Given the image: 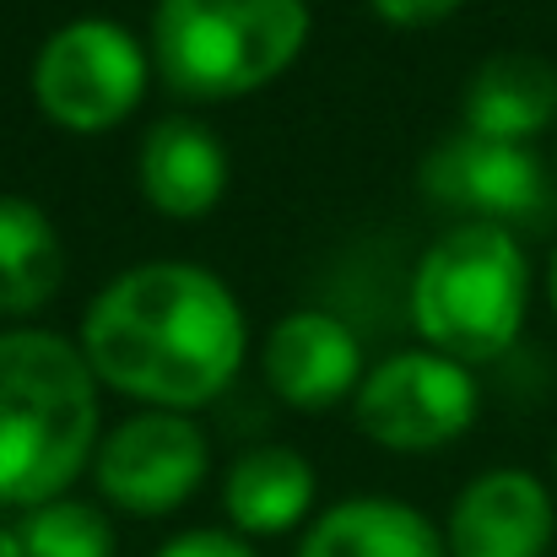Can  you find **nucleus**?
I'll return each mask as SVG.
<instances>
[{"label": "nucleus", "mask_w": 557, "mask_h": 557, "mask_svg": "<svg viewBox=\"0 0 557 557\" xmlns=\"http://www.w3.org/2000/svg\"><path fill=\"white\" fill-rule=\"evenodd\" d=\"M98 373L54 331L0 336V504L38 509L98 455Z\"/></svg>", "instance_id": "nucleus-2"}, {"label": "nucleus", "mask_w": 557, "mask_h": 557, "mask_svg": "<svg viewBox=\"0 0 557 557\" xmlns=\"http://www.w3.org/2000/svg\"><path fill=\"white\" fill-rule=\"evenodd\" d=\"M417 185H422V195L433 206H449L466 222L515 227V222H536V216L553 211L547 169H542V158L531 147L493 141V136H476L466 125L455 136H444L422 158Z\"/></svg>", "instance_id": "nucleus-8"}, {"label": "nucleus", "mask_w": 557, "mask_h": 557, "mask_svg": "<svg viewBox=\"0 0 557 557\" xmlns=\"http://www.w3.org/2000/svg\"><path fill=\"white\" fill-rule=\"evenodd\" d=\"M0 557H27L22 553V536H16V531H5V525H0Z\"/></svg>", "instance_id": "nucleus-19"}, {"label": "nucleus", "mask_w": 557, "mask_h": 557, "mask_svg": "<svg viewBox=\"0 0 557 557\" xmlns=\"http://www.w3.org/2000/svg\"><path fill=\"white\" fill-rule=\"evenodd\" d=\"M16 536L27 557H114V525L82 498H49L27 509Z\"/></svg>", "instance_id": "nucleus-16"}, {"label": "nucleus", "mask_w": 557, "mask_h": 557, "mask_svg": "<svg viewBox=\"0 0 557 557\" xmlns=\"http://www.w3.org/2000/svg\"><path fill=\"white\" fill-rule=\"evenodd\" d=\"M557 120V65L531 54V49H504L493 60H482L466 82V103H460V125L493 141H520L531 147V136H542Z\"/></svg>", "instance_id": "nucleus-12"}, {"label": "nucleus", "mask_w": 557, "mask_h": 557, "mask_svg": "<svg viewBox=\"0 0 557 557\" xmlns=\"http://www.w3.org/2000/svg\"><path fill=\"white\" fill-rule=\"evenodd\" d=\"M265 384L293 411H331L363 384V347L347 320L293 309L265 336Z\"/></svg>", "instance_id": "nucleus-9"}, {"label": "nucleus", "mask_w": 557, "mask_h": 557, "mask_svg": "<svg viewBox=\"0 0 557 557\" xmlns=\"http://www.w3.org/2000/svg\"><path fill=\"white\" fill-rule=\"evenodd\" d=\"M147 76L152 60L131 27L109 16H76L44 38L33 60V103L49 125L71 136H98L141 109Z\"/></svg>", "instance_id": "nucleus-5"}, {"label": "nucleus", "mask_w": 557, "mask_h": 557, "mask_svg": "<svg viewBox=\"0 0 557 557\" xmlns=\"http://www.w3.org/2000/svg\"><path fill=\"white\" fill-rule=\"evenodd\" d=\"M211 471V444L189 411H136L92 455L98 493L125 515H174L200 493Z\"/></svg>", "instance_id": "nucleus-7"}, {"label": "nucleus", "mask_w": 557, "mask_h": 557, "mask_svg": "<svg viewBox=\"0 0 557 557\" xmlns=\"http://www.w3.org/2000/svg\"><path fill=\"white\" fill-rule=\"evenodd\" d=\"M553 498L531 471H487L476 476L455 509H449V531H444V553L449 557H547L553 547Z\"/></svg>", "instance_id": "nucleus-10"}, {"label": "nucleus", "mask_w": 557, "mask_h": 557, "mask_svg": "<svg viewBox=\"0 0 557 557\" xmlns=\"http://www.w3.org/2000/svg\"><path fill=\"white\" fill-rule=\"evenodd\" d=\"M314 504V466L293 444H255L227 466L222 509L244 536H287Z\"/></svg>", "instance_id": "nucleus-13"}, {"label": "nucleus", "mask_w": 557, "mask_h": 557, "mask_svg": "<svg viewBox=\"0 0 557 557\" xmlns=\"http://www.w3.org/2000/svg\"><path fill=\"white\" fill-rule=\"evenodd\" d=\"M158 557H255V547L244 536H233V531H185Z\"/></svg>", "instance_id": "nucleus-18"}, {"label": "nucleus", "mask_w": 557, "mask_h": 557, "mask_svg": "<svg viewBox=\"0 0 557 557\" xmlns=\"http://www.w3.org/2000/svg\"><path fill=\"white\" fill-rule=\"evenodd\" d=\"M531 309V260L515 227L455 222L444 227L411 271V325L455 363L504 358Z\"/></svg>", "instance_id": "nucleus-3"}, {"label": "nucleus", "mask_w": 557, "mask_h": 557, "mask_svg": "<svg viewBox=\"0 0 557 557\" xmlns=\"http://www.w3.org/2000/svg\"><path fill=\"white\" fill-rule=\"evenodd\" d=\"M65 282V244L27 195H0V314H38Z\"/></svg>", "instance_id": "nucleus-15"}, {"label": "nucleus", "mask_w": 557, "mask_h": 557, "mask_svg": "<svg viewBox=\"0 0 557 557\" xmlns=\"http://www.w3.org/2000/svg\"><path fill=\"white\" fill-rule=\"evenodd\" d=\"M136 185L152 211H163L174 222H200L227 195V147L216 141L211 125H200L189 114H169L141 136Z\"/></svg>", "instance_id": "nucleus-11"}, {"label": "nucleus", "mask_w": 557, "mask_h": 557, "mask_svg": "<svg viewBox=\"0 0 557 557\" xmlns=\"http://www.w3.org/2000/svg\"><path fill=\"white\" fill-rule=\"evenodd\" d=\"M547 287H553V309H557V249H553V271H547Z\"/></svg>", "instance_id": "nucleus-20"}, {"label": "nucleus", "mask_w": 557, "mask_h": 557, "mask_svg": "<svg viewBox=\"0 0 557 557\" xmlns=\"http://www.w3.org/2000/svg\"><path fill=\"white\" fill-rule=\"evenodd\" d=\"M298 557H449L433 520L395 498H352L325 509Z\"/></svg>", "instance_id": "nucleus-14"}, {"label": "nucleus", "mask_w": 557, "mask_h": 557, "mask_svg": "<svg viewBox=\"0 0 557 557\" xmlns=\"http://www.w3.org/2000/svg\"><path fill=\"white\" fill-rule=\"evenodd\" d=\"M244 352L249 325L233 287L189 260L131 265L82 320V358L98 384L158 411L211 406L238 379Z\"/></svg>", "instance_id": "nucleus-1"}, {"label": "nucleus", "mask_w": 557, "mask_h": 557, "mask_svg": "<svg viewBox=\"0 0 557 557\" xmlns=\"http://www.w3.org/2000/svg\"><path fill=\"white\" fill-rule=\"evenodd\" d=\"M358 433L395 449V455H428L455 444L476 422V379L466 363L417 347V352H389L379 369L363 373L352 395Z\"/></svg>", "instance_id": "nucleus-6"}, {"label": "nucleus", "mask_w": 557, "mask_h": 557, "mask_svg": "<svg viewBox=\"0 0 557 557\" xmlns=\"http://www.w3.org/2000/svg\"><path fill=\"white\" fill-rule=\"evenodd\" d=\"M369 11L389 27H433L460 11V0H369Z\"/></svg>", "instance_id": "nucleus-17"}, {"label": "nucleus", "mask_w": 557, "mask_h": 557, "mask_svg": "<svg viewBox=\"0 0 557 557\" xmlns=\"http://www.w3.org/2000/svg\"><path fill=\"white\" fill-rule=\"evenodd\" d=\"M309 44V0H158L152 65L189 103L271 87Z\"/></svg>", "instance_id": "nucleus-4"}]
</instances>
